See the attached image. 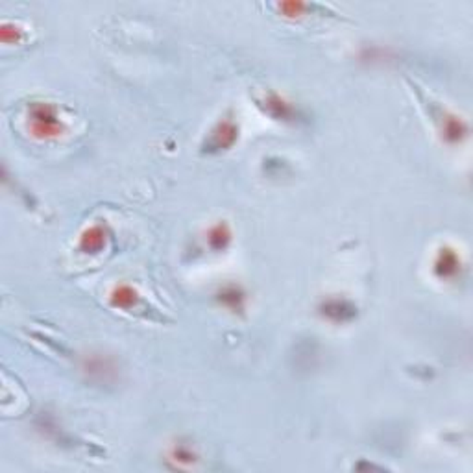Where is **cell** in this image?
Returning <instances> with one entry per match:
<instances>
[{"label": "cell", "mask_w": 473, "mask_h": 473, "mask_svg": "<svg viewBox=\"0 0 473 473\" xmlns=\"http://www.w3.org/2000/svg\"><path fill=\"white\" fill-rule=\"evenodd\" d=\"M109 301H111V305L117 307V309L130 311V309H133V307L137 305L139 301H141V298H139V294L135 292L132 287H128V285H120V287H117L113 292H111Z\"/></svg>", "instance_id": "obj_7"}, {"label": "cell", "mask_w": 473, "mask_h": 473, "mask_svg": "<svg viewBox=\"0 0 473 473\" xmlns=\"http://www.w3.org/2000/svg\"><path fill=\"white\" fill-rule=\"evenodd\" d=\"M239 130L235 126L231 120H224L218 126L215 128V132L211 133L209 141H207V146L209 150H226L231 144L237 141V135H239Z\"/></svg>", "instance_id": "obj_3"}, {"label": "cell", "mask_w": 473, "mask_h": 473, "mask_svg": "<svg viewBox=\"0 0 473 473\" xmlns=\"http://www.w3.org/2000/svg\"><path fill=\"white\" fill-rule=\"evenodd\" d=\"M196 453L192 450L191 446L187 443H178L174 446L172 451H170V461L176 462V466L183 468V466H192L196 462Z\"/></svg>", "instance_id": "obj_10"}, {"label": "cell", "mask_w": 473, "mask_h": 473, "mask_svg": "<svg viewBox=\"0 0 473 473\" xmlns=\"http://www.w3.org/2000/svg\"><path fill=\"white\" fill-rule=\"evenodd\" d=\"M462 263L461 255L453 250V248H442L438 252L437 259H435V264H432V270H435V276L442 281H451L455 279L459 274H461Z\"/></svg>", "instance_id": "obj_2"}, {"label": "cell", "mask_w": 473, "mask_h": 473, "mask_svg": "<svg viewBox=\"0 0 473 473\" xmlns=\"http://www.w3.org/2000/svg\"><path fill=\"white\" fill-rule=\"evenodd\" d=\"M264 109L277 120H292L294 117H298V111L290 104L285 102L281 96L274 95V93H270L264 98Z\"/></svg>", "instance_id": "obj_5"}, {"label": "cell", "mask_w": 473, "mask_h": 473, "mask_svg": "<svg viewBox=\"0 0 473 473\" xmlns=\"http://www.w3.org/2000/svg\"><path fill=\"white\" fill-rule=\"evenodd\" d=\"M218 300H220L222 305L228 307V309H231L235 312L244 309V294H242V290L239 287H235V285L222 288Z\"/></svg>", "instance_id": "obj_8"}, {"label": "cell", "mask_w": 473, "mask_h": 473, "mask_svg": "<svg viewBox=\"0 0 473 473\" xmlns=\"http://www.w3.org/2000/svg\"><path fill=\"white\" fill-rule=\"evenodd\" d=\"M229 240H231V231H229L226 224H216V226H213L209 229V233H207V242H209L211 248L216 250V252L226 250L229 246Z\"/></svg>", "instance_id": "obj_9"}, {"label": "cell", "mask_w": 473, "mask_h": 473, "mask_svg": "<svg viewBox=\"0 0 473 473\" xmlns=\"http://www.w3.org/2000/svg\"><path fill=\"white\" fill-rule=\"evenodd\" d=\"M104 246H106V231L102 226H91L80 237V250L84 253H91V255L100 253Z\"/></svg>", "instance_id": "obj_4"}, {"label": "cell", "mask_w": 473, "mask_h": 473, "mask_svg": "<svg viewBox=\"0 0 473 473\" xmlns=\"http://www.w3.org/2000/svg\"><path fill=\"white\" fill-rule=\"evenodd\" d=\"M322 314L333 322H346L355 316V307L344 300H330L322 305Z\"/></svg>", "instance_id": "obj_6"}, {"label": "cell", "mask_w": 473, "mask_h": 473, "mask_svg": "<svg viewBox=\"0 0 473 473\" xmlns=\"http://www.w3.org/2000/svg\"><path fill=\"white\" fill-rule=\"evenodd\" d=\"M28 128L37 139H58L65 133V124L54 106L47 102L32 104L28 109Z\"/></svg>", "instance_id": "obj_1"}]
</instances>
